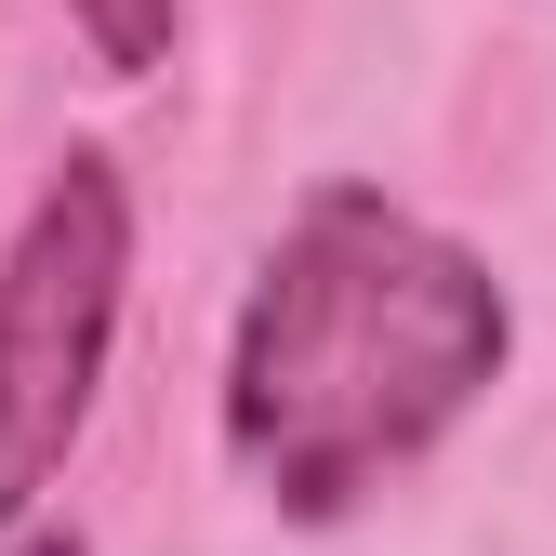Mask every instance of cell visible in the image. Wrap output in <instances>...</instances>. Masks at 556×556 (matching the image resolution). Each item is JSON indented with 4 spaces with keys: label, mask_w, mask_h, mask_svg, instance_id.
<instances>
[{
    "label": "cell",
    "mask_w": 556,
    "mask_h": 556,
    "mask_svg": "<svg viewBox=\"0 0 556 556\" xmlns=\"http://www.w3.org/2000/svg\"><path fill=\"white\" fill-rule=\"evenodd\" d=\"M504 278L371 186H318L226 344V451L278 517H344L504 371Z\"/></svg>",
    "instance_id": "cell-1"
},
{
    "label": "cell",
    "mask_w": 556,
    "mask_h": 556,
    "mask_svg": "<svg viewBox=\"0 0 556 556\" xmlns=\"http://www.w3.org/2000/svg\"><path fill=\"white\" fill-rule=\"evenodd\" d=\"M119 278H132V199L80 147L53 160V186L0 252V517H27L80 451L106 344H119Z\"/></svg>",
    "instance_id": "cell-2"
},
{
    "label": "cell",
    "mask_w": 556,
    "mask_h": 556,
    "mask_svg": "<svg viewBox=\"0 0 556 556\" xmlns=\"http://www.w3.org/2000/svg\"><path fill=\"white\" fill-rule=\"evenodd\" d=\"M66 27L93 40L106 80H147V66L173 53V0H66Z\"/></svg>",
    "instance_id": "cell-3"
},
{
    "label": "cell",
    "mask_w": 556,
    "mask_h": 556,
    "mask_svg": "<svg viewBox=\"0 0 556 556\" xmlns=\"http://www.w3.org/2000/svg\"><path fill=\"white\" fill-rule=\"evenodd\" d=\"M14 556H80V530H27V543H14Z\"/></svg>",
    "instance_id": "cell-4"
}]
</instances>
